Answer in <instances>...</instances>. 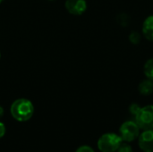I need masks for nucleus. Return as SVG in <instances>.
Returning a JSON list of instances; mask_svg holds the SVG:
<instances>
[{
	"mask_svg": "<svg viewBox=\"0 0 153 152\" xmlns=\"http://www.w3.org/2000/svg\"><path fill=\"white\" fill-rule=\"evenodd\" d=\"M10 112L16 121L26 122L32 117L34 114V106L30 100L21 98L12 103Z\"/></svg>",
	"mask_w": 153,
	"mask_h": 152,
	"instance_id": "obj_1",
	"label": "nucleus"
},
{
	"mask_svg": "<svg viewBox=\"0 0 153 152\" xmlns=\"http://www.w3.org/2000/svg\"><path fill=\"white\" fill-rule=\"evenodd\" d=\"M123 142L119 134L116 133H107L102 134L97 142V147L100 152H117Z\"/></svg>",
	"mask_w": 153,
	"mask_h": 152,
	"instance_id": "obj_2",
	"label": "nucleus"
},
{
	"mask_svg": "<svg viewBox=\"0 0 153 152\" xmlns=\"http://www.w3.org/2000/svg\"><path fill=\"white\" fill-rule=\"evenodd\" d=\"M140 127L135 121L128 120L124 122L119 128V136L124 142H133L140 135Z\"/></svg>",
	"mask_w": 153,
	"mask_h": 152,
	"instance_id": "obj_3",
	"label": "nucleus"
},
{
	"mask_svg": "<svg viewBox=\"0 0 153 152\" xmlns=\"http://www.w3.org/2000/svg\"><path fill=\"white\" fill-rule=\"evenodd\" d=\"M134 121L141 130L153 129V105L141 107L140 110L134 116Z\"/></svg>",
	"mask_w": 153,
	"mask_h": 152,
	"instance_id": "obj_4",
	"label": "nucleus"
},
{
	"mask_svg": "<svg viewBox=\"0 0 153 152\" xmlns=\"http://www.w3.org/2000/svg\"><path fill=\"white\" fill-rule=\"evenodd\" d=\"M65 7L73 15H82L86 12L88 4L86 0H66Z\"/></svg>",
	"mask_w": 153,
	"mask_h": 152,
	"instance_id": "obj_5",
	"label": "nucleus"
},
{
	"mask_svg": "<svg viewBox=\"0 0 153 152\" xmlns=\"http://www.w3.org/2000/svg\"><path fill=\"white\" fill-rule=\"evenodd\" d=\"M138 146L143 152H153V129L144 130L138 137Z\"/></svg>",
	"mask_w": 153,
	"mask_h": 152,
	"instance_id": "obj_6",
	"label": "nucleus"
},
{
	"mask_svg": "<svg viewBox=\"0 0 153 152\" xmlns=\"http://www.w3.org/2000/svg\"><path fill=\"white\" fill-rule=\"evenodd\" d=\"M142 34L149 41H153V14L145 18L142 26Z\"/></svg>",
	"mask_w": 153,
	"mask_h": 152,
	"instance_id": "obj_7",
	"label": "nucleus"
},
{
	"mask_svg": "<svg viewBox=\"0 0 153 152\" xmlns=\"http://www.w3.org/2000/svg\"><path fill=\"white\" fill-rule=\"evenodd\" d=\"M138 91L143 96H150L153 93V81L150 79H143L138 85Z\"/></svg>",
	"mask_w": 153,
	"mask_h": 152,
	"instance_id": "obj_8",
	"label": "nucleus"
},
{
	"mask_svg": "<svg viewBox=\"0 0 153 152\" xmlns=\"http://www.w3.org/2000/svg\"><path fill=\"white\" fill-rule=\"evenodd\" d=\"M143 73L147 79L153 81V57L149 58L143 65Z\"/></svg>",
	"mask_w": 153,
	"mask_h": 152,
	"instance_id": "obj_9",
	"label": "nucleus"
},
{
	"mask_svg": "<svg viewBox=\"0 0 153 152\" xmlns=\"http://www.w3.org/2000/svg\"><path fill=\"white\" fill-rule=\"evenodd\" d=\"M142 34L137 30H133L129 34V41L134 45H138L141 42Z\"/></svg>",
	"mask_w": 153,
	"mask_h": 152,
	"instance_id": "obj_10",
	"label": "nucleus"
},
{
	"mask_svg": "<svg viewBox=\"0 0 153 152\" xmlns=\"http://www.w3.org/2000/svg\"><path fill=\"white\" fill-rule=\"evenodd\" d=\"M117 152H134L132 146L128 142H122Z\"/></svg>",
	"mask_w": 153,
	"mask_h": 152,
	"instance_id": "obj_11",
	"label": "nucleus"
},
{
	"mask_svg": "<svg viewBox=\"0 0 153 152\" xmlns=\"http://www.w3.org/2000/svg\"><path fill=\"white\" fill-rule=\"evenodd\" d=\"M117 21H118V22H119L121 25H123V26H126V25L128 24V22H129V17H128V15H127V14L123 13V14L118 15V17H117Z\"/></svg>",
	"mask_w": 153,
	"mask_h": 152,
	"instance_id": "obj_12",
	"label": "nucleus"
},
{
	"mask_svg": "<svg viewBox=\"0 0 153 152\" xmlns=\"http://www.w3.org/2000/svg\"><path fill=\"white\" fill-rule=\"evenodd\" d=\"M140 108H141V106H140L139 104H137V103H133V104H131L130 107H129V112H130V114H131L133 116H135L136 114L138 113V111L140 110Z\"/></svg>",
	"mask_w": 153,
	"mask_h": 152,
	"instance_id": "obj_13",
	"label": "nucleus"
},
{
	"mask_svg": "<svg viewBox=\"0 0 153 152\" xmlns=\"http://www.w3.org/2000/svg\"><path fill=\"white\" fill-rule=\"evenodd\" d=\"M75 152H95V151L89 145H82L80 146Z\"/></svg>",
	"mask_w": 153,
	"mask_h": 152,
	"instance_id": "obj_14",
	"label": "nucleus"
},
{
	"mask_svg": "<svg viewBox=\"0 0 153 152\" xmlns=\"http://www.w3.org/2000/svg\"><path fill=\"white\" fill-rule=\"evenodd\" d=\"M5 125H4V123L0 122V138L4 137V135L5 134Z\"/></svg>",
	"mask_w": 153,
	"mask_h": 152,
	"instance_id": "obj_15",
	"label": "nucleus"
},
{
	"mask_svg": "<svg viewBox=\"0 0 153 152\" xmlns=\"http://www.w3.org/2000/svg\"><path fill=\"white\" fill-rule=\"evenodd\" d=\"M4 116V108L0 106V118H2Z\"/></svg>",
	"mask_w": 153,
	"mask_h": 152,
	"instance_id": "obj_16",
	"label": "nucleus"
},
{
	"mask_svg": "<svg viewBox=\"0 0 153 152\" xmlns=\"http://www.w3.org/2000/svg\"><path fill=\"white\" fill-rule=\"evenodd\" d=\"M4 1V0H0V4H2V3H3Z\"/></svg>",
	"mask_w": 153,
	"mask_h": 152,
	"instance_id": "obj_17",
	"label": "nucleus"
},
{
	"mask_svg": "<svg viewBox=\"0 0 153 152\" xmlns=\"http://www.w3.org/2000/svg\"><path fill=\"white\" fill-rule=\"evenodd\" d=\"M0 58H1V51H0Z\"/></svg>",
	"mask_w": 153,
	"mask_h": 152,
	"instance_id": "obj_18",
	"label": "nucleus"
},
{
	"mask_svg": "<svg viewBox=\"0 0 153 152\" xmlns=\"http://www.w3.org/2000/svg\"><path fill=\"white\" fill-rule=\"evenodd\" d=\"M49 1H56V0H49Z\"/></svg>",
	"mask_w": 153,
	"mask_h": 152,
	"instance_id": "obj_19",
	"label": "nucleus"
}]
</instances>
